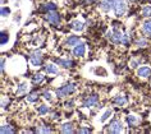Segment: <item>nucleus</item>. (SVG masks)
Masks as SVG:
<instances>
[{
  "mask_svg": "<svg viewBox=\"0 0 151 134\" xmlns=\"http://www.w3.org/2000/svg\"><path fill=\"white\" fill-rule=\"evenodd\" d=\"M113 10L116 17H122L127 12V1L126 0H114L113 1Z\"/></svg>",
  "mask_w": 151,
  "mask_h": 134,
  "instance_id": "nucleus-1",
  "label": "nucleus"
},
{
  "mask_svg": "<svg viewBox=\"0 0 151 134\" xmlns=\"http://www.w3.org/2000/svg\"><path fill=\"white\" fill-rule=\"evenodd\" d=\"M76 86L74 83H68V84H64V86H62L60 88H58L56 89V96L58 97H65V96H68V95H70V93H73V92L76 91Z\"/></svg>",
  "mask_w": 151,
  "mask_h": 134,
  "instance_id": "nucleus-2",
  "label": "nucleus"
},
{
  "mask_svg": "<svg viewBox=\"0 0 151 134\" xmlns=\"http://www.w3.org/2000/svg\"><path fill=\"white\" fill-rule=\"evenodd\" d=\"M109 38H110V41L113 43H115V45H119V43H123V40H124V35L122 32L119 31L118 28H114L111 32H109L108 35H106Z\"/></svg>",
  "mask_w": 151,
  "mask_h": 134,
  "instance_id": "nucleus-3",
  "label": "nucleus"
},
{
  "mask_svg": "<svg viewBox=\"0 0 151 134\" xmlns=\"http://www.w3.org/2000/svg\"><path fill=\"white\" fill-rule=\"evenodd\" d=\"M45 19H46L51 26H58L60 23V16L55 12V10L54 12H47L46 16H45Z\"/></svg>",
  "mask_w": 151,
  "mask_h": 134,
  "instance_id": "nucleus-4",
  "label": "nucleus"
},
{
  "mask_svg": "<svg viewBox=\"0 0 151 134\" xmlns=\"http://www.w3.org/2000/svg\"><path fill=\"white\" fill-rule=\"evenodd\" d=\"M108 132H109V133H114V134H118V133H120V132H123L122 121H119V120H113L110 124H109Z\"/></svg>",
  "mask_w": 151,
  "mask_h": 134,
  "instance_id": "nucleus-5",
  "label": "nucleus"
},
{
  "mask_svg": "<svg viewBox=\"0 0 151 134\" xmlns=\"http://www.w3.org/2000/svg\"><path fill=\"white\" fill-rule=\"evenodd\" d=\"M29 61H31L33 66H40L42 64V54H41V51H33L31 56H29Z\"/></svg>",
  "mask_w": 151,
  "mask_h": 134,
  "instance_id": "nucleus-6",
  "label": "nucleus"
},
{
  "mask_svg": "<svg viewBox=\"0 0 151 134\" xmlns=\"http://www.w3.org/2000/svg\"><path fill=\"white\" fill-rule=\"evenodd\" d=\"M97 103H99V96H97L96 93H93V95H91V96H88V97L85 98L83 106L85 107H93V106H96Z\"/></svg>",
  "mask_w": 151,
  "mask_h": 134,
  "instance_id": "nucleus-7",
  "label": "nucleus"
},
{
  "mask_svg": "<svg viewBox=\"0 0 151 134\" xmlns=\"http://www.w3.org/2000/svg\"><path fill=\"white\" fill-rule=\"evenodd\" d=\"M85 54H86V45L82 43V42H80L78 45H76L74 49H73V55H74V56L82 58V56H85Z\"/></svg>",
  "mask_w": 151,
  "mask_h": 134,
  "instance_id": "nucleus-8",
  "label": "nucleus"
},
{
  "mask_svg": "<svg viewBox=\"0 0 151 134\" xmlns=\"http://www.w3.org/2000/svg\"><path fill=\"white\" fill-rule=\"evenodd\" d=\"M55 63L60 66H63V68L65 69H69V68H73L76 65V63L73 60H69V59H56Z\"/></svg>",
  "mask_w": 151,
  "mask_h": 134,
  "instance_id": "nucleus-9",
  "label": "nucleus"
},
{
  "mask_svg": "<svg viewBox=\"0 0 151 134\" xmlns=\"http://www.w3.org/2000/svg\"><path fill=\"white\" fill-rule=\"evenodd\" d=\"M70 28L76 32H81V31H83L85 24H83V22H81V21H73L70 23Z\"/></svg>",
  "mask_w": 151,
  "mask_h": 134,
  "instance_id": "nucleus-10",
  "label": "nucleus"
},
{
  "mask_svg": "<svg viewBox=\"0 0 151 134\" xmlns=\"http://www.w3.org/2000/svg\"><path fill=\"white\" fill-rule=\"evenodd\" d=\"M100 8L101 10H104V12H110L113 10V3L109 1V0H101L100 1Z\"/></svg>",
  "mask_w": 151,
  "mask_h": 134,
  "instance_id": "nucleus-11",
  "label": "nucleus"
},
{
  "mask_svg": "<svg viewBox=\"0 0 151 134\" xmlns=\"http://www.w3.org/2000/svg\"><path fill=\"white\" fill-rule=\"evenodd\" d=\"M137 74L141 78H147V77L151 76V69L147 68V66H142V68H139L137 70Z\"/></svg>",
  "mask_w": 151,
  "mask_h": 134,
  "instance_id": "nucleus-12",
  "label": "nucleus"
},
{
  "mask_svg": "<svg viewBox=\"0 0 151 134\" xmlns=\"http://www.w3.org/2000/svg\"><path fill=\"white\" fill-rule=\"evenodd\" d=\"M78 43H80V37L78 36H69L65 40V45H68V46H76Z\"/></svg>",
  "mask_w": 151,
  "mask_h": 134,
  "instance_id": "nucleus-13",
  "label": "nucleus"
},
{
  "mask_svg": "<svg viewBox=\"0 0 151 134\" xmlns=\"http://www.w3.org/2000/svg\"><path fill=\"white\" fill-rule=\"evenodd\" d=\"M60 132L62 133H74V128H73V124L72 123H65V124L62 125V128H60Z\"/></svg>",
  "mask_w": 151,
  "mask_h": 134,
  "instance_id": "nucleus-14",
  "label": "nucleus"
},
{
  "mask_svg": "<svg viewBox=\"0 0 151 134\" xmlns=\"http://www.w3.org/2000/svg\"><path fill=\"white\" fill-rule=\"evenodd\" d=\"M41 10L42 12H54V10H56V5L52 4V3H45V4L41 5Z\"/></svg>",
  "mask_w": 151,
  "mask_h": 134,
  "instance_id": "nucleus-15",
  "label": "nucleus"
},
{
  "mask_svg": "<svg viewBox=\"0 0 151 134\" xmlns=\"http://www.w3.org/2000/svg\"><path fill=\"white\" fill-rule=\"evenodd\" d=\"M114 103L116 106H124L127 103V98H126V96H123V95H118V96H115V98H114Z\"/></svg>",
  "mask_w": 151,
  "mask_h": 134,
  "instance_id": "nucleus-16",
  "label": "nucleus"
},
{
  "mask_svg": "<svg viewBox=\"0 0 151 134\" xmlns=\"http://www.w3.org/2000/svg\"><path fill=\"white\" fill-rule=\"evenodd\" d=\"M45 72L47 74H59V69L56 68L55 64H47L45 65Z\"/></svg>",
  "mask_w": 151,
  "mask_h": 134,
  "instance_id": "nucleus-17",
  "label": "nucleus"
},
{
  "mask_svg": "<svg viewBox=\"0 0 151 134\" xmlns=\"http://www.w3.org/2000/svg\"><path fill=\"white\" fill-rule=\"evenodd\" d=\"M142 31H143V33H146V35H151V19L146 21L145 23H143Z\"/></svg>",
  "mask_w": 151,
  "mask_h": 134,
  "instance_id": "nucleus-18",
  "label": "nucleus"
},
{
  "mask_svg": "<svg viewBox=\"0 0 151 134\" xmlns=\"http://www.w3.org/2000/svg\"><path fill=\"white\" fill-rule=\"evenodd\" d=\"M27 89H28V84L27 83H21L16 92H17V95H23V93L27 92Z\"/></svg>",
  "mask_w": 151,
  "mask_h": 134,
  "instance_id": "nucleus-19",
  "label": "nucleus"
},
{
  "mask_svg": "<svg viewBox=\"0 0 151 134\" xmlns=\"http://www.w3.org/2000/svg\"><path fill=\"white\" fill-rule=\"evenodd\" d=\"M39 97H40V93L35 91V92H32V93H29L27 96V101L28 102H36L37 100H39Z\"/></svg>",
  "mask_w": 151,
  "mask_h": 134,
  "instance_id": "nucleus-20",
  "label": "nucleus"
},
{
  "mask_svg": "<svg viewBox=\"0 0 151 134\" xmlns=\"http://www.w3.org/2000/svg\"><path fill=\"white\" fill-rule=\"evenodd\" d=\"M127 123L131 126H133V125H136L138 123V118L136 116V115H128L127 116Z\"/></svg>",
  "mask_w": 151,
  "mask_h": 134,
  "instance_id": "nucleus-21",
  "label": "nucleus"
},
{
  "mask_svg": "<svg viewBox=\"0 0 151 134\" xmlns=\"http://www.w3.org/2000/svg\"><path fill=\"white\" fill-rule=\"evenodd\" d=\"M44 78H45L44 74L37 73V74H35V76H33V78H32V82H33V83H35V84H40L41 82L44 81Z\"/></svg>",
  "mask_w": 151,
  "mask_h": 134,
  "instance_id": "nucleus-22",
  "label": "nucleus"
},
{
  "mask_svg": "<svg viewBox=\"0 0 151 134\" xmlns=\"http://www.w3.org/2000/svg\"><path fill=\"white\" fill-rule=\"evenodd\" d=\"M0 132H1V134H5V133H14V129H13L9 124H4V125H1V128H0Z\"/></svg>",
  "mask_w": 151,
  "mask_h": 134,
  "instance_id": "nucleus-23",
  "label": "nucleus"
},
{
  "mask_svg": "<svg viewBox=\"0 0 151 134\" xmlns=\"http://www.w3.org/2000/svg\"><path fill=\"white\" fill-rule=\"evenodd\" d=\"M142 16L143 17H151V5H146L142 8Z\"/></svg>",
  "mask_w": 151,
  "mask_h": 134,
  "instance_id": "nucleus-24",
  "label": "nucleus"
},
{
  "mask_svg": "<svg viewBox=\"0 0 151 134\" xmlns=\"http://www.w3.org/2000/svg\"><path fill=\"white\" fill-rule=\"evenodd\" d=\"M0 38H1V45H5L6 42L9 41V36H8V32L3 31L1 35H0Z\"/></svg>",
  "mask_w": 151,
  "mask_h": 134,
  "instance_id": "nucleus-25",
  "label": "nucleus"
},
{
  "mask_svg": "<svg viewBox=\"0 0 151 134\" xmlns=\"http://www.w3.org/2000/svg\"><path fill=\"white\" fill-rule=\"evenodd\" d=\"M37 111H39V114H40V115H45V114H47V113H49V107H47L46 105H41V106H39Z\"/></svg>",
  "mask_w": 151,
  "mask_h": 134,
  "instance_id": "nucleus-26",
  "label": "nucleus"
},
{
  "mask_svg": "<svg viewBox=\"0 0 151 134\" xmlns=\"http://www.w3.org/2000/svg\"><path fill=\"white\" fill-rule=\"evenodd\" d=\"M136 45H137L138 47H146L147 45H149V42H147V40H146V38H139V40H137Z\"/></svg>",
  "mask_w": 151,
  "mask_h": 134,
  "instance_id": "nucleus-27",
  "label": "nucleus"
},
{
  "mask_svg": "<svg viewBox=\"0 0 151 134\" xmlns=\"http://www.w3.org/2000/svg\"><path fill=\"white\" fill-rule=\"evenodd\" d=\"M37 132H39V133H51L52 130L49 128V125H42L41 128L37 129Z\"/></svg>",
  "mask_w": 151,
  "mask_h": 134,
  "instance_id": "nucleus-28",
  "label": "nucleus"
},
{
  "mask_svg": "<svg viewBox=\"0 0 151 134\" xmlns=\"http://www.w3.org/2000/svg\"><path fill=\"white\" fill-rule=\"evenodd\" d=\"M110 115H111V110H110V109H108V110L104 113L103 116H101V121H103V123H104V121H106L108 119H109V116H110Z\"/></svg>",
  "mask_w": 151,
  "mask_h": 134,
  "instance_id": "nucleus-29",
  "label": "nucleus"
},
{
  "mask_svg": "<svg viewBox=\"0 0 151 134\" xmlns=\"http://www.w3.org/2000/svg\"><path fill=\"white\" fill-rule=\"evenodd\" d=\"M9 14H10V9L3 6V8H1V17H8Z\"/></svg>",
  "mask_w": 151,
  "mask_h": 134,
  "instance_id": "nucleus-30",
  "label": "nucleus"
},
{
  "mask_svg": "<svg viewBox=\"0 0 151 134\" xmlns=\"http://www.w3.org/2000/svg\"><path fill=\"white\" fill-rule=\"evenodd\" d=\"M42 96H44V98H45V100H47V101H51V100H52L51 93H50L49 91H45L44 93H42Z\"/></svg>",
  "mask_w": 151,
  "mask_h": 134,
  "instance_id": "nucleus-31",
  "label": "nucleus"
},
{
  "mask_svg": "<svg viewBox=\"0 0 151 134\" xmlns=\"http://www.w3.org/2000/svg\"><path fill=\"white\" fill-rule=\"evenodd\" d=\"M78 133H91V129H87V128H81V129H78Z\"/></svg>",
  "mask_w": 151,
  "mask_h": 134,
  "instance_id": "nucleus-32",
  "label": "nucleus"
},
{
  "mask_svg": "<svg viewBox=\"0 0 151 134\" xmlns=\"http://www.w3.org/2000/svg\"><path fill=\"white\" fill-rule=\"evenodd\" d=\"M73 106H74V101H67L65 102V107H69V109H72Z\"/></svg>",
  "mask_w": 151,
  "mask_h": 134,
  "instance_id": "nucleus-33",
  "label": "nucleus"
},
{
  "mask_svg": "<svg viewBox=\"0 0 151 134\" xmlns=\"http://www.w3.org/2000/svg\"><path fill=\"white\" fill-rule=\"evenodd\" d=\"M138 63H139L138 60H133V61L131 63V66H132V68H136V66L138 65Z\"/></svg>",
  "mask_w": 151,
  "mask_h": 134,
  "instance_id": "nucleus-34",
  "label": "nucleus"
},
{
  "mask_svg": "<svg viewBox=\"0 0 151 134\" xmlns=\"http://www.w3.org/2000/svg\"><path fill=\"white\" fill-rule=\"evenodd\" d=\"M85 4H93V3H96V0H83Z\"/></svg>",
  "mask_w": 151,
  "mask_h": 134,
  "instance_id": "nucleus-35",
  "label": "nucleus"
},
{
  "mask_svg": "<svg viewBox=\"0 0 151 134\" xmlns=\"http://www.w3.org/2000/svg\"><path fill=\"white\" fill-rule=\"evenodd\" d=\"M4 64H5V60H4V59H1V65H0V69H1V72H4Z\"/></svg>",
  "mask_w": 151,
  "mask_h": 134,
  "instance_id": "nucleus-36",
  "label": "nucleus"
},
{
  "mask_svg": "<svg viewBox=\"0 0 151 134\" xmlns=\"http://www.w3.org/2000/svg\"><path fill=\"white\" fill-rule=\"evenodd\" d=\"M109 1H111V3H113V1H114V0H109Z\"/></svg>",
  "mask_w": 151,
  "mask_h": 134,
  "instance_id": "nucleus-37",
  "label": "nucleus"
},
{
  "mask_svg": "<svg viewBox=\"0 0 151 134\" xmlns=\"http://www.w3.org/2000/svg\"><path fill=\"white\" fill-rule=\"evenodd\" d=\"M129 1H136V0H129Z\"/></svg>",
  "mask_w": 151,
  "mask_h": 134,
  "instance_id": "nucleus-38",
  "label": "nucleus"
}]
</instances>
